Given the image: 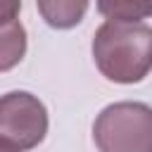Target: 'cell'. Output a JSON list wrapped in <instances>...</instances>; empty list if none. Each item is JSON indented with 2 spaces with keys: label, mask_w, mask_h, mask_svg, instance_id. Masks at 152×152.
I'll return each mask as SVG.
<instances>
[{
  "label": "cell",
  "mask_w": 152,
  "mask_h": 152,
  "mask_svg": "<svg viewBox=\"0 0 152 152\" xmlns=\"http://www.w3.org/2000/svg\"><path fill=\"white\" fill-rule=\"evenodd\" d=\"M90 52L107 81L121 86L140 83L152 71V26L107 19L95 31Z\"/></svg>",
  "instance_id": "obj_1"
},
{
  "label": "cell",
  "mask_w": 152,
  "mask_h": 152,
  "mask_svg": "<svg viewBox=\"0 0 152 152\" xmlns=\"http://www.w3.org/2000/svg\"><path fill=\"white\" fill-rule=\"evenodd\" d=\"M93 140L100 152H152V107L145 102H112L95 124Z\"/></svg>",
  "instance_id": "obj_2"
},
{
  "label": "cell",
  "mask_w": 152,
  "mask_h": 152,
  "mask_svg": "<svg viewBox=\"0 0 152 152\" xmlns=\"http://www.w3.org/2000/svg\"><path fill=\"white\" fill-rule=\"evenodd\" d=\"M48 109L28 90L0 95V145L10 152H28L48 135Z\"/></svg>",
  "instance_id": "obj_3"
},
{
  "label": "cell",
  "mask_w": 152,
  "mask_h": 152,
  "mask_svg": "<svg viewBox=\"0 0 152 152\" xmlns=\"http://www.w3.org/2000/svg\"><path fill=\"white\" fill-rule=\"evenodd\" d=\"M90 0H36L40 19L57 31H69L78 26L88 12Z\"/></svg>",
  "instance_id": "obj_4"
},
{
  "label": "cell",
  "mask_w": 152,
  "mask_h": 152,
  "mask_svg": "<svg viewBox=\"0 0 152 152\" xmlns=\"http://www.w3.org/2000/svg\"><path fill=\"white\" fill-rule=\"evenodd\" d=\"M26 48H28L26 28L21 26L19 19L0 24V74L14 69L24 59Z\"/></svg>",
  "instance_id": "obj_5"
},
{
  "label": "cell",
  "mask_w": 152,
  "mask_h": 152,
  "mask_svg": "<svg viewBox=\"0 0 152 152\" xmlns=\"http://www.w3.org/2000/svg\"><path fill=\"white\" fill-rule=\"evenodd\" d=\"M97 12L114 21H142L152 17V0H97Z\"/></svg>",
  "instance_id": "obj_6"
},
{
  "label": "cell",
  "mask_w": 152,
  "mask_h": 152,
  "mask_svg": "<svg viewBox=\"0 0 152 152\" xmlns=\"http://www.w3.org/2000/svg\"><path fill=\"white\" fill-rule=\"evenodd\" d=\"M21 10V0H0V24L14 21L19 17Z\"/></svg>",
  "instance_id": "obj_7"
},
{
  "label": "cell",
  "mask_w": 152,
  "mask_h": 152,
  "mask_svg": "<svg viewBox=\"0 0 152 152\" xmlns=\"http://www.w3.org/2000/svg\"><path fill=\"white\" fill-rule=\"evenodd\" d=\"M0 152H10V150H7V147H2V145H0Z\"/></svg>",
  "instance_id": "obj_8"
}]
</instances>
